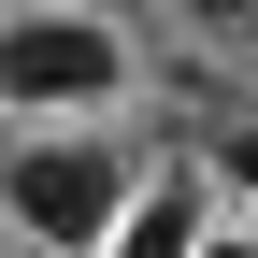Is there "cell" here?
I'll return each mask as SVG.
<instances>
[{
    "instance_id": "6da1fadb",
    "label": "cell",
    "mask_w": 258,
    "mask_h": 258,
    "mask_svg": "<svg viewBox=\"0 0 258 258\" xmlns=\"http://www.w3.org/2000/svg\"><path fill=\"white\" fill-rule=\"evenodd\" d=\"M144 201V158L115 129H0V230L43 258H101L115 215Z\"/></svg>"
},
{
    "instance_id": "7a4b0ae2",
    "label": "cell",
    "mask_w": 258,
    "mask_h": 258,
    "mask_svg": "<svg viewBox=\"0 0 258 258\" xmlns=\"http://www.w3.org/2000/svg\"><path fill=\"white\" fill-rule=\"evenodd\" d=\"M129 101V43L86 0H15L0 15V115L15 129H101Z\"/></svg>"
},
{
    "instance_id": "3957f363",
    "label": "cell",
    "mask_w": 258,
    "mask_h": 258,
    "mask_svg": "<svg viewBox=\"0 0 258 258\" xmlns=\"http://www.w3.org/2000/svg\"><path fill=\"white\" fill-rule=\"evenodd\" d=\"M201 230H215V186L201 172H144V201L115 215L101 258H201Z\"/></svg>"
},
{
    "instance_id": "277c9868",
    "label": "cell",
    "mask_w": 258,
    "mask_h": 258,
    "mask_svg": "<svg viewBox=\"0 0 258 258\" xmlns=\"http://www.w3.org/2000/svg\"><path fill=\"white\" fill-rule=\"evenodd\" d=\"M201 43H230V57H258V0H172Z\"/></svg>"
},
{
    "instance_id": "5b68a950",
    "label": "cell",
    "mask_w": 258,
    "mask_h": 258,
    "mask_svg": "<svg viewBox=\"0 0 258 258\" xmlns=\"http://www.w3.org/2000/svg\"><path fill=\"white\" fill-rule=\"evenodd\" d=\"M215 186H244V201H258V115L230 129V144H215Z\"/></svg>"
},
{
    "instance_id": "8992f818",
    "label": "cell",
    "mask_w": 258,
    "mask_h": 258,
    "mask_svg": "<svg viewBox=\"0 0 258 258\" xmlns=\"http://www.w3.org/2000/svg\"><path fill=\"white\" fill-rule=\"evenodd\" d=\"M201 258H258V230H201Z\"/></svg>"
}]
</instances>
